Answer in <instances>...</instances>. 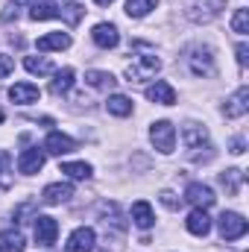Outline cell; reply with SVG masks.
I'll list each match as a JSON object with an SVG mask.
<instances>
[{
  "instance_id": "cell-1",
  "label": "cell",
  "mask_w": 249,
  "mask_h": 252,
  "mask_svg": "<svg viewBox=\"0 0 249 252\" xmlns=\"http://www.w3.org/2000/svg\"><path fill=\"white\" fill-rule=\"evenodd\" d=\"M185 64L193 76H211L214 73V53H211V47H199V44L187 47Z\"/></svg>"
},
{
  "instance_id": "cell-17",
  "label": "cell",
  "mask_w": 249,
  "mask_h": 252,
  "mask_svg": "<svg viewBox=\"0 0 249 252\" xmlns=\"http://www.w3.org/2000/svg\"><path fill=\"white\" fill-rule=\"evenodd\" d=\"M73 196V188L67 185V182H56V185H47V188L41 190V199L47 202V205H59V202H67Z\"/></svg>"
},
{
  "instance_id": "cell-15",
  "label": "cell",
  "mask_w": 249,
  "mask_h": 252,
  "mask_svg": "<svg viewBox=\"0 0 249 252\" xmlns=\"http://www.w3.org/2000/svg\"><path fill=\"white\" fill-rule=\"evenodd\" d=\"M223 112H226V118H244V115H247V112H249V88H247V85L235 91V97L226 103V109H223Z\"/></svg>"
},
{
  "instance_id": "cell-2",
  "label": "cell",
  "mask_w": 249,
  "mask_h": 252,
  "mask_svg": "<svg viewBox=\"0 0 249 252\" xmlns=\"http://www.w3.org/2000/svg\"><path fill=\"white\" fill-rule=\"evenodd\" d=\"M150 141H153V147L158 150V153H173V147H176V129L170 121H156V124L150 126Z\"/></svg>"
},
{
  "instance_id": "cell-14",
  "label": "cell",
  "mask_w": 249,
  "mask_h": 252,
  "mask_svg": "<svg viewBox=\"0 0 249 252\" xmlns=\"http://www.w3.org/2000/svg\"><path fill=\"white\" fill-rule=\"evenodd\" d=\"M38 97H41V91H38L32 82H15V85L9 88V100H12V103H21V106L35 103Z\"/></svg>"
},
{
  "instance_id": "cell-4",
  "label": "cell",
  "mask_w": 249,
  "mask_h": 252,
  "mask_svg": "<svg viewBox=\"0 0 249 252\" xmlns=\"http://www.w3.org/2000/svg\"><path fill=\"white\" fill-rule=\"evenodd\" d=\"M247 235V220L238 211H223L220 214V238L223 241H241Z\"/></svg>"
},
{
  "instance_id": "cell-35",
  "label": "cell",
  "mask_w": 249,
  "mask_h": 252,
  "mask_svg": "<svg viewBox=\"0 0 249 252\" xmlns=\"http://www.w3.org/2000/svg\"><path fill=\"white\" fill-rule=\"evenodd\" d=\"M97 6H109V3H115V0H94Z\"/></svg>"
},
{
  "instance_id": "cell-8",
  "label": "cell",
  "mask_w": 249,
  "mask_h": 252,
  "mask_svg": "<svg viewBox=\"0 0 249 252\" xmlns=\"http://www.w3.org/2000/svg\"><path fill=\"white\" fill-rule=\"evenodd\" d=\"M91 38H94V44L103 47V50H112V47L121 44V35H118V27H115V24H97V27L91 30Z\"/></svg>"
},
{
  "instance_id": "cell-12",
  "label": "cell",
  "mask_w": 249,
  "mask_h": 252,
  "mask_svg": "<svg viewBox=\"0 0 249 252\" xmlns=\"http://www.w3.org/2000/svg\"><path fill=\"white\" fill-rule=\"evenodd\" d=\"M185 226H187V232H190V235H196V238H205V235L211 232V217L205 214V208H193V211L187 214Z\"/></svg>"
},
{
  "instance_id": "cell-24",
  "label": "cell",
  "mask_w": 249,
  "mask_h": 252,
  "mask_svg": "<svg viewBox=\"0 0 249 252\" xmlns=\"http://www.w3.org/2000/svg\"><path fill=\"white\" fill-rule=\"evenodd\" d=\"M106 109H109L112 115H118V118H126V115H132V100L124 97V94H112L109 103H106Z\"/></svg>"
},
{
  "instance_id": "cell-5",
  "label": "cell",
  "mask_w": 249,
  "mask_h": 252,
  "mask_svg": "<svg viewBox=\"0 0 249 252\" xmlns=\"http://www.w3.org/2000/svg\"><path fill=\"white\" fill-rule=\"evenodd\" d=\"M35 244L38 247H53L56 238H59V223L47 214H35Z\"/></svg>"
},
{
  "instance_id": "cell-7",
  "label": "cell",
  "mask_w": 249,
  "mask_h": 252,
  "mask_svg": "<svg viewBox=\"0 0 249 252\" xmlns=\"http://www.w3.org/2000/svg\"><path fill=\"white\" fill-rule=\"evenodd\" d=\"M185 199L190 205H196V208H211L214 205V190L208 188V185H202V182H190L185 188Z\"/></svg>"
},
{
  "instance_id": "cell-16",
  "label": "cell",
  "mask_w": 249,
  "mask_h": 252,
  "mask_svg": "<svg viewBox=\"0 0 249 252\" xmlns=\"http://www.w3.org/2000/svg\"><path fill=\"white\" fill-rule=\"evenodd\" d=\"M35 47H38L41 53H50V50H67V47H70V35H67V32H47V35H41V38L35 41Z\"/></svg>"
},
{
  "instance_id": "cell-30",
  "label": "cell",
  "mask_w": 249,
  "mask_h": 252,
  "mask_svg": "<svg viewBox=\"0 0 249 252\" xmlns=\"http://www.w3.org/2000/svg\"><path fill=\"white\" fill-rule=\"evenodd\" d=\"M0 188H12V176H9V153H0Z\"/></svg>"
},
{
  "instance_id": "cell-27",
  "label": "cell",
  "mask_w": 249,
  "mask_h": 252,
  "mask_svg": "<svg viewBox=\"0 0 249 252\" xmlns=\"http://www.w3.org/2000/svg\"><path fill=\"white\" fill-rule=\"evenodd\" d=\"M24 67H27L30 73H35V76L53 73V62H47V59H41V56H27V59H24Z\"/></svg>"
},
{
  "instance_id": "cell-25",
  "label": "cell",
  "mask_w": 249,
  "mask_h": 252,
  "mask_svg": "<svg viewBox=\"0 0 249 252\" xmlns=\"http://www.w3.org/2000/svg\"><path fill=\"white\" fill-rule=\"evenodd\" d=\"M62 173H67L70 179H91V164L88 161H64L62 164Z\"/></svg>"
},
{
  "instance_id": "cell-23",
  "label": "cell",
  "mask_w": 249,
  "mask_h": 252,
  "mask_svg": "<svg viewBox=\"0 0 249 252\" xmlns=\"http://www.w3.org/2000/svg\"><path fill=\"white\" fill-rule=\"evenodd\" d=\"M158 6V0H126V15L129 18H144Z\"/></svg>"
},
{
  "instance_id": "cell-9",
  "label": "cell",
  "mask_w": 249,
  "mask_h": 252,
  "mask_svg": "<svg viewBox=\"0 0 249 252\" xmlns=\"http://www.w3.org/2000/svg\"><path fill=\"white\" fill-rule=\"evenodd\" d=\"M147 100H150V103H158V106H173V103H176V91H173L170 82L156 79V85L147 88Z\"/></svg>"
},
{
  "instance_id": "cell-22",
  "label": "cell",
  "mask_w": 249,
  "mask_h": 252,
  "mask_svg": "<svg viewBox=\"0 0 249 252\" xmlns=\"http://www.w3.org/2000/svg\"><path fill=\"white\" fill-rule=\"evenodd\" d=\"M73 88V67H62V70H56V79L50 82V91L59 97V94H67Z\"/></svg>"
},
{
  "instance_id": "cell-6",
  "label": "cell",
  "mask_w": 249,
  "mask_h": 252,
  "mask_svg": "<svg viewBox=\"0 0 249 252\" xmlns=\"http://www.w3.org/2000/svg\"><path fill=\"white\" fill-rule=\"evenodd\" d=\"M94 244H97L94 229L79 226V229H73V232H70V238H67L64 250H67V252H91V250H94Z\"/></svg>"
},
{
  "instance_id": "cell-26",
  "label": "cell",
  "mask_w": 249,
  "mask_h": 252,
  "mask_svg": "<svg viewBox=\"0 0 249 252\" xmlns=\"http://www.w3.org/2000/svg\"><path fill=\"white\" fill-rule=\"evenodd\" d=\"M220 185L229 190V193H238L241 185H244V170H238V167H232V170H226V173H220Z\"/></svg>"
},
{
  "instance_id": "cell-11",
  "label": "cell",
  "mask_w": 249,
  "mask_h": 252,
  "mask_svg": "<svg viewBox=\"0 0 249 252\" xmlns=\"http://www.w3.org/2000/svg\"><path fill=\"white\" fill-rule=\"evenodd\" d=\"M182 138H185V147L190 156H196L205 144H208V132H205V126H196V124H187L182 129Z\"/></svg>"
},
{
  "instance_id": "cell-33",
  "label": "cell",
  "mask_w": 249,
  "mask_h": 252,
  "mask_svg": "<svg viewBox=\"0 0 249 252\" xmlns=\"http://www.w3.org/2000/svg\"><path fill=\"white\" fill-rule=\"evenodd\" d=\"M247 59H249V47H247V44H238V64L244 67V64H247Z\"/></svg>"
},
{
  "instance_id": "cell-36",
  "label": "cell",
  "mask_w": 249,
  "mask_h": 252,
  "mask_svg": "<svg viewBox=\"0 0 249 252\" xmlns=\"http://www.w3.org/2000/svg\"><path fill=\"white\" fill-rule=\"evenodd\" d=\"M0 124H3V109H0Z\"/></svg>"
},
{
  "instance_id": "cell-31",
  "label": "cell",
  "mask_w": 249,
  "mask_h": 252,
  "mask_svg": "<svg viewBox=\"0 0 249 252\" xmlns=\"http://www.w3.org/2000/svg\"><path fill=\"white\" fill-rule=\"evenodd\" d=\"M161 205H164V208H170V211H179L182 199H179L173 190H161Z\"/></svg>"
},
{
  "instance_id": "cell-19",
  "label": "cell",
  "mask_w": 249,
  "mask_h": 252,
  "mask_svg": "<svg viewBox=\"0 0 249 252\" xmlns=\"http://www.w3.org/2000/svg\"><path fill=\"white\" fill-rule=\"evenodd\" d=\"M27 250V241L18 229H3L0 232V252H24Z\"/></svg>"
},
{
  "instance_id": "cell-29",
  "label": "cell",
  "mask_w": 249,
  "mask_h": 252,
  "mask_svg": "<svg viewBox=\"0 0 249 252\" xmlns=\"http://www.w3.org/2000/svg\"><path fill=\"white\" fill-rule=\"evenodd\" d=\"M232 30H235L238 35H247L249 32V9H238V12H235V18H232Z\"/></svg>"
},
{
  "instance_id": "cell-18",
  "label": "cell",
  "mask_w": 249,
  "mask_h": 252,
  "mask_svg": "<svg viewBox=\"0 0 249 252\" xmlns=\"http://www.w3.org/2000/svg\"><path fill=\"white\" fill-rule=\"evenodd\" d=\"M132 220H135V226H138V229H150V226L156 223L153 205H150L147 199H138V202L132 205Z\"/></svg>"
},
{
  "instance_id": "cell-3",
  "label": "cell",
  "mask_w": 249,
  "mask_h": 252,
  "mask_svg": "<svg viewBox=\"0 0 249 252\" xmlns=\"http://www.w3.org/2000/svg\"><path fill=\"white\" fill-rule=\"evenodd\" d=\"M158 67H161L158 56L144 53V56H135L132 64H126V76H129V82H144V79L156 76V70H158Z\"/></svg>"
},
{
  "instance_id": "cell-32",
  "label": "cell",
  "mask_w": 249,
  "mask_h": 252,
  "mask_svg": "<svg viewBox=\"0 0 249 252\" xmlns=\"http://www.w3.org/2000/svg\"><path fill=\"white\" fill-rule=\"evenodd\" d=\"M12 67H15V62H12V56L0 53V79H3V76H9V73H12Z\"/></svg>"
},
{
  "instance_id": "cell-34",
  "label": "cell",
  "mask_w": 249,
  "mask_h": 252,
  "mask_svg": "<svg viewBox=\"0 0 249 252\" xmlns=\"http://www.w3.org/2000/svg\"><path fill=\"white\" fill-rule=\"evenodd\" d=\"M244 147H247V141H244V138H232V153H235V156H241V153H244Z\"/></svg>"
},
{
  "instance_id": "cell-13",
  "label": "cell",
  "mask_w": 249,
  "mask_h": 252,
  "mask_svg": "<svg viewBox=\"0 0 249 252\" xmlns=\"http://www.w3.org/2000/svg\"><path fill=\"white\" fill-rule=\"evenodd\" d=\"M44 150L53 153V156H64V153L76 150V141H73L70 135H64V132H50V135L44 138Z\"/></svg>"
},
{
  "instance_id": "cell-28",
  "label": "cell",
  "mask_w": 249,
  "mask_h": 252,
  "mask_svg": "<svg viewBox=\"0 0 249 252\" xmlns=\"http://www.w3.org/2000/svg\"><path fill=\"white\" fill-rule=\"evenodd\" d=\"M59 15H62V18L67 21V24H70V27H76V24L82 21V15H85V9H82L79 3H67L64 9H59Z\"/></svg>"
},
{
  "instance_id": "cell-20",
  "label": "cell",
  "mask_w": 249,
  "mask_h": 252,
  "mask_svg": "<svg viewBox=\"0 0 249 252\" xmlns=\"http://www.w3.org/2000/svg\"><path fill=\"white\" fill-rule=\"evenodd\" d=\"M59 3H53V0H41V3H32L30 6V18L32 21H50V18H59Z\"/></svg>"
},
{
  "instance_id": "cell-10",
  "label": "cell",
  "mask_w": 249,
  "mask_h": 252,
  "mask_svg": "<svg viewBox=\"0 0 249 252\" xmlns=\"http://www.w3.org/2000/svg\"><path fill=\"white\" fill-rule=\"evenodd\" d=\"M41 167H44V153H41L38 147H30V150H24V153L18 156V170H21V173L32 176V173H38Z\"/></svg>"
},
{
  "instance_id": "cell-21",
  "label": "cell",
  "mask_w": 249,
  "mask_h": 252,
  "mask_svg": "<svg viewBox=\"0 0 249 252\" xmlns=\"http://www.w3.org/2000/svg\"><path fill=\"white\" fill-rule=\"evenodd\" d=\"M85 82H88L91 88H100V91H112V88L118 85V79H115L112 73H106V70H88V73H85Z\"/></svg>"
}]
</instances>
